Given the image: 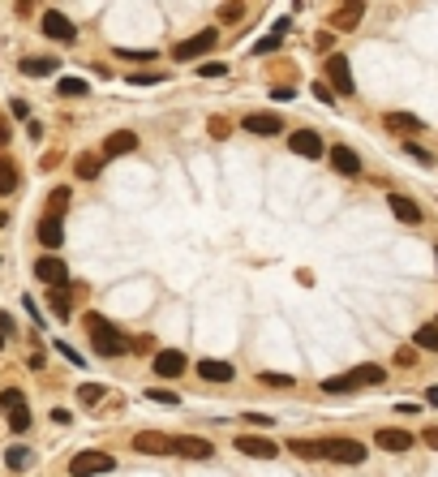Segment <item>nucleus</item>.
I'll use <instances>...</instances> for the list:
<instances>
[{
  "mask_svg": "<svg viewBox=\"0 0 438 477\" xmlns=\"http://www.w3.org/2000/svg\"><path fill=\"white\" fill-rule=\"evenodd\" d=\"M116 460L108 456V451H77V456L69 460V473L73 477H99V473H112Z\"/></svg>",
  "mask_w": 438,
  "mask_h": 477,
  "instance_id": "nucleus-4",
  "label": "nucleus"
},
{
  "mask_svg": "<svg viewBox=\"0 0 438 477\" xmlns=\"http://www.w3.org/2000/svg\"><path fill=\"white\" fill-rule=\"evenodd\" d=\"M56 348H61V353H65V361H73V366H82V353H77V348H69V344H65V340H61V344H56Z\"/></svg>",
  "mask_w": 438,
  "mask_h": 477,
  "instance_id": "nucleus-41",
  "label": "nucleus"
},
{
  "mask_svg": "<svg viewBox=\"0 0 438 477\" xmlns=\"http://www.w3.org/2000/svg\"><path fill=\"white\" fill-rule=\"evenodd\" d=\"M245 130L258 134V138H275V134L283 130V120H279L275 112H249V116H245Z\"/></svg>",
  "mask_w": 438,
  "mask_h": 477,
  "instance_id": "nucleus-10",
  "label": "nucleus"
},
{
  "mask_svg": "<svg viewBox=\"0 0 438 477\" xmlns=\"http://www.w3.org/2000/svg\"><path fill=\"white\" fill-rule=\"evenodd\" d=\"M116 56H129V61H155V52H146V47H142V52H125V47H120Z\"/></svg>",
  "mask_w": 438,
  "mask_h": 477,
  "instance_id": "nucleus-43",
  "label": "nucleus"
},
{
  "mask_svg": "<svg viewBox=\"0 0 438 477\" xmlns=\"http://www.w3.org/2000/svg\"><path fill=\"white\" fill-rule=\"evenodd\" d=\"M417 348H425V353H438V322H425V327H417Z\"/></svg>",
  "mask_w": 438,
  "mask_h": 477,
  "instance_id": "nucleus-27",
  "label": "nucleus"
},
{
  "mask_svg": "<svg viewBox=\"0 0 438 477\" xmlns=\"http://www.w3.org/2000/svg\"><path fill=\"white\" fill-rule=\"evenodd\" d=\"M318 451L327 460H340V464H361L366 460V443H357V439H322Z\"/></svg>",
  "mask_w": 438,
  "mask_h": 477,
  "instance_id": "nucleus-3",
  "label": "nucleus"
},
{
  "mask_svg": "<svg viewBox=\"0 0 438 477\" xmlns=\"http://www.w3.org/2000/svg\"><path fill=\"white\" fill-rule=\"evenodd\" d=\"M86 331H91V344H95V353L103 357H125L129 348H134V340L120 336L108 318H99V314H86Z\"/></svg>",
  "mask_w": 438,
  "mask_h": 477,
  "instance_id": "nucleus-1",
  "label": "nucleus"
},
{
  "mask_svg": "<svg viewBox=\"0 0 438 477\" xmlns=\"http://www.w3.org/2000/svg\"><path fill=\"white\" fill-rule=\"evenodd\" d=\"M219 17H224V22H241V17H245V9H241V5H224V9H219Z\"/></svg>",
  "mask_w": 438,
  "mask_h": 477,
  "instance_id": "nucleus-38",
  "label": "nucleus"
},
{
  "mask_svg": "<svg viewBox=\"0 0 438 477\" xmlns=\"http://www.w3.org/2000/svg\"><path fill=\"white\" fill-rule=\"evenodd\" d=\"M43 35H47V39H56V43H73V39H77V26H73L65 13L47 9V13H43Z\"/></svg>",
  "mask_w": 438,
  "mask_h": 477,
  "instance_id": "nucleus-6",
  "label": "nucleus"
},
{
  "mask_svg": "<svg viewBox=\"0 0 438 477\" xmlns=\"http://www.w3.org/2000/svg\"><path fill=\"white\" fill-rule=\"evenodd\" d=\"M288 146L297 150V155H305V159H322V138H318L314 130H297V134L288 138Z\"/></svg>",
  "mask_w": 438,
  "mask_h": 477,
  "instance_id": "nucleus-11",
  "label": "nucleus"
},
{
  "mask_svg": "<svg viewBox=\"0 0 438 477\" xmlns=\"http://www.w3.org/2000/svg\"><path fill=\"white\" fill-rule=\"evenodd\" d=\"M146 400H155V405H180V396H176V391H168V387H155V391H146Z\"/></svg>",
  "mask_w": 438,
  "mask_h": 477,
  "instance_id": "nucleus-34",
  "label": "nucleus"
},
{
  "mask_svg": "<svg viewBox=\"0 0 438 477\" xmlns=\"http://www.w3.org/2000/svg\"><path fill=\"white\" fill-rule=\"evenodd\" d=\"M9 112H13L17 120H26V116H31V108H26V104H22V99H13V108H9Z\"/></svg>",
  "mask_w": 438,
  "mask_h": 477,
  "instance_id": "nucleus-45",
  "label": "nucleus"
},
{
  "mask_svg": "<svg viewBox=\"0 0 438 477\" xmlns=\"http://www.w3.org/2000/svg\"><path fill=\"white\" fill-rule=\"evenodd\" d=\"M129 82H134V86H150V82H159V73H129Z\"/></svg>",
  "mask_w": 438,
  "mask_h": 477,
  "instance_id": "nucleus-40",
  "label": "nucleus"
},
{
  "mask_svg": "<svg viewBox=\"0 0 438 477\" xmlns=\"http://www.w3.org/2000/svg\"><path fill=\"white\" fill-rule=\"evenodd\" d=\"M17 69L26 73V78H47V73H56V69H61V61H56V56H35V61L26 56Z\"/></svg>",
  "mask_w": 438,
  "mask_h": 477,
  "instance_id": "nucleus-19",
  "label": "nucleus"
},
{
  "mask_svg": "<svg viewBox=\"0 0 438 477\" xmlns=\"http://www.w3.org/2000/svg\"><path fill=\"white\" fill-rule=\"evenodd\" d=\"M374 443H378L382 451H408V447H412V435H404V430H378Z\"/></svg>",
  "mask_w": 438,
  "mask_h": 477,
  "instance_id": "nucleus-21",
  "label": "nucleus"
},
{
  "mask_svg": "<svg viewBox=\"0 0 438 477\" xmlns=\"http://www.w3.org/2000/svg\"><path fill=\"white\" fill-rule=\"evenodd\" d=\"M386 130H396V134H417L421 120L412 116V112H386Z\"/></svg>",
  "mask_w": 438,
  "mask_h": 477,
  "instance_id": "nucleus-23",
  "label": "nucleus"
},
{
  "mask_svg": "<svg viewBox=\"0 0 438 477\" xmlns=\"http://www.w3.org/2000/svg\"><path fill=\"white\" fill-rule=\"evenodd\" d=\"M386 379L382 366H357L348 374H340V379H322V391L327 396H344V391H357V387H378Z\"/></svg>",
  "mask_w": 438,
  "mask_h": 477,
  "instance_id": "nucleus-2",
  "label": "nucleus"
},
{
  "mask_svg": "<svg viewBox=\"0 0 438 477\" xmlns=\"http://www.w3.org/2000/svg\"><path fill=\"white\" fill-rule=\"evenodd\" d=\"M425 443H430V447H438V430H425Z\"/></svg>",
  "mask_w": 438,
  "mask_h": 477,
  "instance_id": "nucleus-48",
  "label": "nucleus"
},
{
  "mask_svg": "<svg viewBox=\"0 0 438 477\" xmlns=\"http://www.w3.org/2000/svg\"><path fill=\"white\" fill-rule=\"evenodd\" d=\"M13 189H17V164L0 155V194H13Z\"/></svg>",
  "mask_w": 438,
  "mask_h": 477,
  "instance_id": "nucleus-25",
  "label": "nucleus"
},
{
  "mask_svg": "<svg viewBox=\"0 0 438 477\" xmlns=\"http://www.w3.org/2000/svg\"><path fill=\"white\" fill-rule=\"evenodd\" d=\"M425 405H434V409H438V387H430V391H425Z\"/></svg>",
  "mask_w": 438,
  "mask_h": 477,
  "instance_id": "nucleus-47",
  "label": "nucleus"
},
{
  "mask_svg": "<svg viewBox=\"0 0 438 477\" xmlns=\"http://www.w3.org/2000/svg\"><path fill=\"white\" fill-rule=\"evenodd\" d=\"M17 409H26V396L17 387H5L0 391V413H17Z\"/></svg>",
  "mask_w": 438,
  "mask_h": 477,
  "instance_id": "nucleus-29",
  "label": "nucleus"
},
{
  "mask_svg": "<svg viewBox=\"0 0 438 477\" xmlns=\"http://www.w3.org/2000/svg\"><path fill=\"white\" fill-rule=\"evenodd\" d=\"M129 150H138V134H129V130H116V134H108V142H103V159L129 155Z\"/></svg>",
  "mask_w": 438,
  "mask_h": 477,
  "instance_id": "nucleus-14",
  "label": "nucleus"
},
{
  "mask_svg": "<svg viewBox=\"0 0 438 477\" xmlns=\"http://www.w3.org/2000/svg\"><path fill=\"white\" fill-rule=\"evenodd\" d=\"M172 451H176V456H189V460H206V456H211V443H206V439H194V435H180V439H172Z\"/></svg>",
  "mask_w": 438,
  "mask_h": 477,
  "instance_id": "nucleus-13",
  "label": "nucleus"
},
{
  "mask_svg": "<svg viewBox=\"0 0 438 477\" xmlns=\"http://www.w3.org/2000/svg\"><path fill=\"white\" fill-rule=\"evenodd\" d=\"M237 451H245V456H258V460H275V443L271 439H263V435H241L237 439Z\"/></svg>",
  "mask_w": 438,
  "mask_h": 477,
  "instance_id": "nucleus-12",
  "label": "nucleus"
},
{
  "mask_svg": "<svg viewBox=\"0 0 438 477\" xmlns=\"http://www.w3.org/2000/svg\"><path fill=\"white\" fill-rule=\"evenodd\" d=\"M275 47H279V35H267V39H258V43H253V52H258V56H267V52H275Z\"/></svg>",
  "mask_w": 438,
  "mask_h": 477,
  "instance_id": "nucleus-36",
  "label": "nucleus"
},
{
  "mask_svg": "<svg viewBox=\"0 0 438 477\" xmlns=\"http://www.w3.org/2000/svg\"><path fill=\"white\" fill-rule=\"evenodd\" d=\"M0 348H5V336H0Z\"/></svg>",
  "mask_w": 438,
  "mask_h": 477,
  "instance_id": "nucleus-49",
  "label": "nucleus"
},
{
  "mask_svg": "<svg viewBox=\"0 0 438 477\" xmlns=\"http://www.w3.org/2000/svg\"><path fill=\"white\" fill-rule=\"evenodd\" d=\"M99 168H103L99 155H77V164H73V172H77L82 181H95V177H99Z\"/></svg>",
  "mask_w": 438,
  "mask_h": 477,
  "instance_id": "nucleus-26",
  "label": "nucleus"
},
{
  "mask_svg": "<svg viewBox=\"0 0 438 477\" xmlns=\"http://www.w3.org/2000/svg\"><path fill=\"white\" fill-rule=\"evenodd\" d=\"M9 138H13V130H9V120H5V116H0V146H5Z\"/></svg>",
  "mask_w": 438,
  "mask_h": 477,
  "instance_id": "nucleus-46",
  "label": "nucleus"
},
{
  "mask_svg": "<svg viewBox=\"0 0 438 477\" xmlns=\"http://www.w3.org/2000/svg\"><path fill=\"white\" fill-rule=\"evenodd\" d=\"M65 99H77V95H86V82L82 78H61V86H56Z\"/></svg>",
  "mask_w": 438,
  "mask_h": 477,
  "instance_id": "nucleus-32",
  "label": "nucleus"
},
{
  "mask_svg": "<svg viewBox=\"0 0 438 477\" xmlns=\"http://www.w3.org/2000/svg\"><path fill=\"white\" fill-rule=\"evenodd\" d=\"M215 39H219V31H215V26H206V31L189 35L185 43H176V47H172V56H176V61H198V56H206V52L215 47Z\"/></svg>",
  "mask_w": 438,
  "mask_h": 477,
  "instance_id": "nucleus-5",
  "label": "nucleus"
},
{
  "mask_svg": "<svg viewBox=\"0 0 438 477\" xmlns=\"http://www.w3.org/2000/svg\"><path fill=\"white\" fill-rule=\"evenodd\" d=\"M198 374H202V379H211V383H232V379H237V370H232L228 361H219V357H206L198 366Z\"/></svg>",
  "mask_w": 438,
  "mask_h": 477,
  "instance_id": "nucleus-17",
  "label": "nucleus"
},
{
  "mask_svg": "<svg viewBox=\"0 0 438 477\" xmlns=\"http://www.w3.org/2000/svg\"><path fill=\"white\" fill-rule=\"evenodd\" d=\"M9 430H13V435H26V430H31V409L9 413Z\"/></svg>",
  "mask_w": 438,
  "mask_h": 477,
  "instance_id": "nucleus-31",
  "label": "nucleus"
},
{
  "mask_svg": "<svg viewBox=\"0 0 438 477\" xmlns=\"http://www.w3.org/2000/svg\"><path fill=\"white\" fill-rule=\"evenodd\" d=\"M366 17V5H344V9H335V31H357V22Z\"/></svg>",
  "mask_w": 438,
  "mask_h": 477,
  "instance_id": "nucleus-22",
  "label": "nucleus"
},
{
  "mask_svg": "<svg viewBox=\"0 0 438 477\" xmlns=\"http://www.w3.org/2000/svg\"><path fill=\"white\" fill-rule=\"evenodd\" d=\"M263 383H267V387H292L288 374H263Z\"/></svg>",
  "mask_w": 438,
  "mask_h": 477,
  "instance_id": "nucleus-39",
  "label": "nucleus"
},
{
  "mask_svg": "<svg viewBox=\"0 0 438 477\" xmlns=\"http://www.w3.org/2000/svg\"><path fill=\"white\" fill-rule=\"evenodd\" d=\"M47 310L56 314V318H69V314H73V301H69V292H65V288H52V292H47Z\"/></svg>",
  "mask_w": 438,
  "mask_h": 477,
  "instance_id": "nucleus-24",
  "label": "nucleus"
},
{
  "mask_svg": "<svg viewBox=\"0 0 438 477\" xmlns=\"http://www.w3.org/2000/svg\"><path fill=\"white\" fill-rule=\"evenodd\" d=\"M331 168L344 172V177H357V172H361L357 150H352V146H331Z\"/></svg>",
  "mask_w": 438,
  "mask_h": 477,
  "instance_id": "nucleus-16",
  "label": "nucleus"
},
{
  "mask_svg": "<svg viewBox=\"0 0 438 477\" xmlns=\"http://www.w3.org/2000/svg\"><path fill=\"white\" fill-rule=\"evenodd\" d=\"M408 155H412V159H417V164H425V168L434 164V155H430V150H425V146H417V142H408Z\"/></svg>",
  "mask_w": 438,
  "mask_h": 477,
  "instance_id": "nucleus-37",
  "label": "nucleus"
},
{
  "mask_svg": "<svg viewBox=\"0 0 438 477\" xmlns=\"http://www.w3.org/2000/svg\"><path fill=\"white\" fill-rule=\"evenodd\" d=\"M155 374H164V379H180V374H185V353H180V348H164V353H155Z\"/></svg>",
  "mask_w": 438,
  "mask_h": 477,
  "instance_id": "nucleus-9",
  "label": "nucleus"
},
{
  "mask_svg": "<svg viewBox=\"0 0 438 477\" xmlns=\"http://www.w3.org/2000/svg\"><path fill=\"white\" fill-rule=\"evenodd\" d=\"M288 447H292V456H305V460H314V456H322V451H318V443H309V439H292Z\"/></svg>",
  "mask_w": 438,
  "mask_h": 477,
  "instance_id": "nucleus-30",
  "label": "nucleus"
},
{
  "mask_svg": "<svg viewBox=\"0 0 438 477\" xmlns=\"http://www.w3.org/2000/svg\"><path fill=\"white\" fill-rule=\"evenodd\" d=\"M69 211V189H52V198H47V219H61Z\"/></svg>",
  "mask_w": 438,
  "mask_h": 477,
  "instance_id": "nucleus-28",
  "label": "nucleus"
},
{
  "mask_svg": "<svg viewBox=\"0 0 438 477\" xmlns=\"http://www.w3.org/2000/svg\"><path fill=\"white\" fill-rule=\"evenodd\" d=\"M35 275H39L43 284H52V288H65V284H69V267H65V263H61L56 254L39 258V263H35Z\"/></svg>",
  "mask_w": 438,
  "mask_h": 477,
  "instance_id": "nucleus-7",
  "label": "nucleus"
},
{
  "mask_svg": "<svg viewBox=\"0 0 438 477\" xmlns=\"http://www.w3.org/2000/svg\"><path fill=\"white\" fill-rule=\"evenodd\" d=\"M386 203H391V215H396L400 224H421V207L412 203V198H404V194H386Z\"/></svg>",
  "mask_w": 438,
  "mask_h": 477,
  "instance_id": "nucleus-15",
  "label": "nucleus"
},
{
  "mask_svg": "<svg viewBox=\"0 0 438 477\" xmlns=\"http://www.w3.org/2000/svg\"><path fill=\"white\" fill-rule=\"evenodd\" d=\"M77 396H82L86 405H99V400H103V387H95V383H82V387H77Z\"/></svg>",
  "mask_w": 438,
  "mask_h": 477,
  "instance_id": "nucleus-35",
  "label": "nucleus"
},
{
  "mask_svg": "<svg viewBox=\"0 0 438 477\" xmlns=\"http://www.w3.org/2000/svg\"><path fill=\"white\" fill-rule=\"evenodd\" d=\"M327 78H331V86L340 91V95H352V91H357V86H352L348 56H327Z\"/></svg>",
  "mask_w": 438,
  "mask_h": 477,
  "instance_id": "nucleus-8",
  "label": "nucleus"
},
{
  "mask_svg": "<svg viewBox=\"0 0 438 477\" xmlns=\"http://www.w3.org/2000/svg\"><path fill=\"white\" fill-rule=\"evenodd\" d=\"M5 464H13V469L31 464V447H9V451H5Z\"/></svg>",
  "mask_w": 438,
  "mask_h": 477,
  "instance_id": "nucleus-33",
  "label": "nucleus"
},
{
  "mask_svg": "<svg viewBox=\"0 0 438 477\" xmlns=\"http://www.w3.org/2000/svg\"><path fill=\"white\" fill-rule=\"evenodd\" d=\"M314 95L322 99V104H331V99H335V91H331V86H322V82H314Z\"/></svg>",
  "mask_w": 438,
  "mask_h": 477,
  "instance_id": "nucleus-44",
  "label": "nucleus"
},
{
  "mask_svg": "<svg viewBox=\"0 0 438 477\" xmlns=\"http://www.w3.org/2000/svg\"><path fill=\"white\" fill-rule=\"evenodd\" d=\"M134 447L146 451V456H168V451H172V439H168V435H134Z\"/></svg>",
  "mask_w": 438,
  "mask_h": 477,
  "instance_id": "nucleus-18",
  "label": "nucleus"
},
{
  "mask_svg": "<svg viewBox=\"0 0 438 477\" xmlns=\"http://www.w3.org/2000/svg\"><path fill=\"white\" fill-rule=\"evenodd\" d=\"M224 73H228V69H224L219 61H215V65H202V78H224Z\"/></svg>",
  "mask_w": 438,
  "mask_h": 477,
  "instance_id": "nucleus-42",
  "label": "nucleus"
},
{
  "mask_svg": "<svg viewBox=\"0 0 438 477\" xmlns=\"http://www.w3.org/2000/svg\"><path fill=\"white\" fill-rule=\"evenodd\" d=\"M39 241L47 245V249H61L65 245V228H61V219H39Z\"/></svg>",
  "mask_w": 438,
  "mask_h": 477,
  "instance_id": "nucleus-20",
  "label": "nucleus"
}]
</instances>
